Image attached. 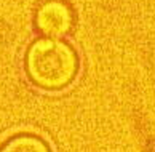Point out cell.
Wrapping results in <instances>:
<instances>
[{"label": "cell", "instance_id": "6da1fadb", "mask_svg": "<svg viewBox=\"0 0 155 152\" xmlns=\"http://www.w3.org/2000/svg\"><path fill=\"white\" fill-rule=\"evenodd\" d=\"M24 71L29 80L40 90H64L78 74L77 51L58 37L37 39L26 51Z\"/></svg>", "mask_w": 155, "mask_h": 152}, {"label": "cell", "instance_id": "7a4b0ae2", "mask_svg": "<svg viewBox=\"0 0 155 152\" xmlns=\"http://www.w3.org/2000/svg\"><path fill=\"white\" fill-rule=\"evenodd\" d=\"M35 26L45 37H62L74 26V11L62 0H47L37 8Z\"/></svg>", "mask_w": 155, "mask_h": 152}, {"label": "cell", "instance_id": "3957f363", "mask_svg": "<svg viewBox=\"0 0 155 152\" xmlns=\"http://www.w3.org/2000/svg\"><path fill=\"white\" fill-rule=\"evenodd\" d=\"M0 152H53L51 146L35 133H16L0 144Z\"/></svg>", "mask_w": 155, "mask_h": 152}]
</instances>
